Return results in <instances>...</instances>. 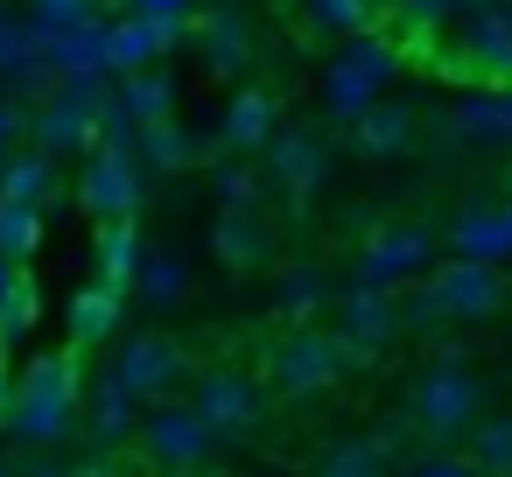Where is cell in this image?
Instances as JSON below:
<instances>
[{
	"label": "cell",
	"instance_id": "obj_1",
	"mask_svg": "<svg viewBox=\"0 0 512 477\" xmlns=\"http://www.w3.org/2000/svg\"><path fill=\"white\" fill-rule=\"evenodd\" d=\"M78 393H85V372H78V344L71 351H36L22 372H15V400L0 414L15 442L29 449H57L78 435Z\"/></svg>",
	"mask_w": 512,
	"mask_h": 477
},
{
	"label": "cell",
	"instance_id": "obj_2",
	"mask_svg": "<svg viewBox=\"0 0 512 477\" xmlns=\"http://www.w3.org/2000/svg\"><path fill=\"white\" fill-rule=\"evenodd\" d=\"M134 456L148 470H204L218 456V435L204 428V414L190 400H148V414L134 421Z\"/></svg>",
	"mask_w": 512,
	"mask_h": 477
},
{
	"label": "cell",
	"instance_id": "obj_3",
	"mask_svg": "<svg viewBox=\"0 0 512 477\" xmlns=\"http://www.w3.org/2000/svg\"><path fill=\"white\" fill-rule=\"evenodd\" d=\"M344 372H351V351H344L337 330L295 323V330L267 351V379H274V393H288V400H316V393H330Z\"/></svg>",
	"mask_w": 512,
	"mask_h": 477
},
{
	"label": "cell",
	"instance_id": "obj_4",
	"mask_svg": "<svg viewBox=\"0 0 512 477\" xmlns=\"http://www.w3.org/2000/svg\"><path fill=\"white\" fill-rule=\"evenodd\" d=\"M407 414H414V428H421L428 442H463L470 421L484 414V386L463 372V358H435V365L414 379Z\"/></svg>",
	"mask_w": 512,
	"mask_h": 477
},
{
	"label": "cell",
	"instance_id": "obj_5",
	"mask_svg": "<svg viewBox=\"0 0 512 477\" xmlns=\"http://www.w3.org/2000/svg\"><path fill=\"white\" fill-rule=\"evenodd\" d=\"M393 71H400V43H386V36H365V29H358V36H351V50L323 71V106L351 127V120H358V113L393 85Z\"/></svg>",
	"mask_w": 512,
	"mask_h": 477
},
{
	"label": "cell",
	"instance_id": "obj_6",
	"mask_svg": "<svg viewBox=\"0 0 512 477\" xmlns=\"http://www.w3.org/2000/svg\"><path fill=\"white\" fill-rule=\"evenodd\" d=\"M435 64L463 85H512V8L498 0L484 15H463L456 50H435Z\"/></svg>",
	"mask_w": 512,
	"mask_h": 477
},
{
	"label": "cell",
	"instance_id": "obj_7",
	"mask_svg": "<svg viewBox=\"0 0 512 477\" xmlns=\"http://www.w3.org/2000/svg\"><path fill=\"white\" fill-rule=\"evenodd\" d=\"M78 204L99 218H141V155L134 148H85L78 162Z\"/></svg>",
	"mask_w": 512,
	"mask_h": 477
},
{
	"label": "cell",
	"instance_id": "obj_8",
	"mask_svg": "<svg viewBox=\"0 0 512 477\" xmlns=\"http://www.w3.org/2000/svg\"><path fill=\"white\" fill-rule=\"evenodd\" d=\"M337 337H344L351 365H372V358L400 337V302H393V288L351 281V288L337 295Z\"/></svg>",
	"mask_w": 512,
	"mask_h": 477
},
{
	"label": "cell",
	"instance_id": "obj_9",
	"mask_svg": "<svg viewBox=\"0 0 512 477\" xmlns=\"http://www.w3.org/2000/svg\"><path fill=\"white\" fill-rule=\"evenodd\" d=\"M190 407L204 414V428H211L218 442H246V435L260 428V386H253L239 365H211V372H197Z\"/></svg>",
	"mask_w": 512,
	"mask_h": 477
},
{
	"label": "cell",
	"instance_id": "obj_10",
	"mask_svg": "<svg viewBox=\"0 0 512 477\" xmlns=\"http://www.w3.org/2000/svg\"><path fill=\"white\" fill-rule=\"evenodd\" d=\"M428 288H435V302L449 309V323H484V316L505 309V274H498V260H477V253L442 260V267L428 274Z\"/></svg>",
	"mask_w": 512,
	"mask_h": 477
},
{
	"label": "cell",
	"instance_id": "obj_11",
	"mask_svg": "<svg viewBox=\"0 0 512 477\" xmlns=\"http://www.w3.org/2000/svg\"><path fill=\"white\" fill-rule=\"evenodd\" d=\"M113 372L127 379V393H134V400H162V393L190 372V351H183L176 337H162V330H141V337H127V344H120Z\"/></svg>",
	"mask_w": 512,
	"mask_h": 477
},
{
	"label": "cell",
	"instance_id": "obj_12",
	"mask_svg": "<svg viewBox=\"0 0 512 477\" xmlns=\"http://www.w3.org/2000/svg\"><path fill=\"white\" fill-rule=\"evenodd\" d=\"M428 260H435V239H428L421 225H386V232H372V239L358 246V281L400 288V281H414Z\"/></svg>",
	"mask_w": 512,
	"mask_h": 477
},
{
	"label": "cell",
	"instance_id": "obj_13",
	"mask_svg": "<svg viewBox=\"0 0 512 477\" xmlns=\"http://www.w3.org/2000/svg\"><path fill=\"white\" fill-rule=\"evenodd\" d=\"M267 155V176L302 204V197H316V183H323V169H330V155H323V141L309 134V127H274V141L260 148Z\"/></svg>",
	"mask_w": 512,
	"mask_h": 477
},
{
	"label": "cell",
	"instance_id": "obj_14",
	"mask_svg": "<svg viewBox=\"0 0 512 477\" xmlns=\"http://www.w3.org/2000/svg\"><path fill=\"white\" fill-rule=\"evenodd\" d=\"M190 36H197V57L211 78H239L253 64V29L239 8H211V15H190Z\"/></svg>",
	"mask_w": 512,
	"mask_h": 477
},
{
	"label": "cell",
	"instance_id": "obj_15",
	"mask_svg": "<svg viewBox=\"0 0 512 477\" xmlns=\"http://www.w3.org/2000/svg\"><path fill=\"white\" fill-rule=\"evenodd\" d=\"M78 421H85L92 442H127L134 421H141V400L127 393L120 372H99V379H85V393H78Z\"/></svg>",
	"mask_w": 512,
	"mask_h": 477
},
{
	"label": "cell",
	"instance_id": "obj_16",
	"mask_svg": "<svg viewBox=\"0 0 512 477\" xmlns=\"http://www.w3.org/2000/svg\"><path fill=\"white\" fill-rule=\"evenodd\" d=\"M274 127H281V106H274V92H260V85H239V92H232V106H225V120H218V141H225L232 155H260V148L274 141Z\"/></svg>",
	"mask_w": 512,
	"mask_h": 477
},
{
	"label": "cell",
	"instance_id": "obj_17",
	"mask_svg": "<svg viewBox=\"0 0 512 477\" xmlns=\"http://www.w3.org/2000/svg\"><path fill=\"white\" fill-rule=\"evenodd\" d=\"M211 246H218V260H225L232 274H246V267H260V260L274 253V232H267L260 204H225V218L211 225Z\"/></svg>",
	"mask_w": 512,
	"mask_h": 477
},
{
	"label": "cell",
	"instance_id": "obj_18",
	"mask_svg": "<svg viewBox=\"0 0 512 477\" xmlns=\"http://www.w3.org/2000/svg\"><path fill=\"white\" fill-rule=\"evenodd\" d=\"M407 141H414V113H407L400 99H372V106L351 120V148H358L365 162H393V155H407Z\"/></svg>",
	"mask_w": 512,
	"mask_h": 477
},
{
	"label": "cell",
	"instance_id": "obj_19",
	"mask_svg": "<svg viewBox=\"0 0 512 477\" xmlns=\"http://www.w3.org/2000/svg\"><path fill=\"white\" fill-rule=\"evenodd\" d=\"M92 253H99V281L106 288H134V274H141V232H134V218H99V239H92Z\"/></svg>",
	"mask_w": 512,
	"mask_h": 477
},
{
	"label": "cell",
	"instance_id": "obj_20",
	"mask_svg": "<svg viewBox=\"0 0 512 477\" xmlns=\"http://www.w3.org/2000/svg\"><path fill=\"white\" fill-rule=\"evenodd\" d=\"M113 99H120V106L148 127V120H169V113H176V78H169L162 64H141V71H120Z\"/></svg>",
	"mask_w": 512,
	"mask_h": 477
},
{
	"label": "cell",
	"instance_id": "obj_21",
	"mask_svg": "<svg viewBox=\"0 0 512 477\" xmlns=\"http://www.w3.org/2000/svg\"><path fill=\"white\" fill-rule=\"evenodd\" d=\"M134 155H141V169H155V176H176V169H190V162H197V134H190V127L169 113V120H148V127H141Z\"/></svg>",
	"mask_w": 512,
	"mask_h": 477
},
{
	"label": "cell",
	"instance_id": "obj_22",
	"mask_svg": "<svg viewBox=\"0 0 512 477\" xmlns=\"http://www.w3.org/2000/svg\"><path fill=\"white\" fill-rule=\"evenodd\" d=\"M120 309H127L120 288H106V281H99V288H78V295H71V344H78V351L106 344V337L120 330Z\"/></svg>",
	"mask_w": 512,
	"mask_h": 477
},
{
	"label": "cell",
	"instance_id": "obj_23",
	"mask_svg": "<svg viewBox=\"0 0 512 477\" xmlns=\"http://www.w3.org/2000/svg\"><path fill=\"white\" fill-rule=\"evenodd\" d=\"M134 288H141L155 309L183 302V295H190V267H183V253H176V246H148V253H141V274H134Z\"/></svg>",
	"mask_w": 512,
	"mask_h": 477
},
{
	"label": "cell",
	"instance_id": "obj_24",
	"mask_svg": "<svg viewBox=\"0 0 512 477\" xmlns=\"http://www.w3.org/2000/svg\"><path fill=\"white\" fill-rule=\"evenodd\" d=\"M449 239H456V253L505 260V253H512V218H505V204H498V211H484V204H477V211H463V218H456V232H449Z\"/></svg>",
	"mask_w": 512,
	"mask_h": 477
},
{
	"label": "cell",
	"instance_id": "obj_25",
	"mask_svg": "<svg viewBox=\"0 0 512 477\" xmlns=\"http://www.w3.org/2000/svg\"><path fill=\"white\" fill-rule=\"evenodd\" d=\"M50 183H57V155L50 148H29V155H15L8 169H0V197H29V204H43V218L57 211Z\"/></svg>",
	"mask_w": 512,
	"mask_h": 477
},
{
	"label": "cell",
	"instance_id": "obj_26",
	"mask_svg": "<svg viewBox=\"0 0 512 477\" xmlns=\"http://www.w3.org/2000/svg\"><path fill=\"white\" fill-rule=\"evenodd\" d=\"M386 22H393V36L400 43H414V50H428L449 22H456V0H393L386 8Z\"/></svg>",
	"mask_w": 512,
	"mask_h": 477
},
{
	"label": "cell",
	"instance_id": "obj_27",
	"mask_svg": "<svg viewBox=\"0 0 512 477\" xmlns=\"http://www.w3.org/2000/svg\"><path fill=\"white\" fill-rule=\"evenodd\" d=\"M43 204H29V197H0V253L8 260H29L36 246H43Z\"/></svg>",
	"mask_w": 512,
	"mask_h": 477
},
{
	"label": "cell",
	"instance_id": "obj_28",
	"mask_svg": "<svg viewBox=\"0 0 512 477\" xmlns=\"http://www.w3.org/2000/svg\"><path fill=\"white\" fill-rule=\"evenodd\" d=\"M386 463H400V449L386 435H358V442H337V449L316 456V470H337V477H365V470H386Z\"/></svg>",
	"mask_w": 512,
	"mask_h": 477
},
{
	"label": "cell",
	"instance_id": "obj_29",
	"mask_svg": "<svg viewBox=\"0 0 512 477\" xmlns=\"http://www.w3.org/2000/svg\"><path fill=\"white\" fill-rule=\"evenodd\" d=\"M470 463L477 470H512V414H477L470 421Z\"/></svg>",
	"mask_w": 512,
	"mask_h": 477
},
{
	"label": "cell",
	"instance_id": "obj_30",
	"mask_svg": "<svg viewBox=\"0 0 512 477\" xmlns=\"http://www.w3.org/2000/svg\"><path fill=\"white\" fill-rule=\"evenodd\" d=\"M449 134L456 141H505V120H498V92H470L456 113H449Z\"/></svg>",
	"mask_w": 512,
	"mask_h": 477
},
{
	"label": "cell",
	"instance_id": "obj_31",
	"mask_svg": "<svg viewBox=\"0 0 512 477\" xmlns=\"http://www.w3.org/2000/svg\"><path fill=\"white\" fill-rule=\"evenodd\" d=\"M36 316H43V295H36V281H29V274H15V288L0 295V337L22 344V337L36 330Z\"/></svg>",
	"mask_w": 512,
	"mask_h": 477
},
{
	"label": "cell",
	"instance_id": "obj_32",
	"mask_svg": "<svg viewBox=\"0 0 512 477\" xmlns=\"http://www.w3.org/2000/svg\"><path fill=\"white\" fill-rule=\"evenodd\" d=\"M316 309H323V274L316 267H288L281 274V316L288 323H309Z\"/></svg>",
	"mask_w": 512,
	"mask_h": 477
},
{
	"label": "cell",
	"instance_id": "obj_33",
	"mask_svg": "<svg viewBox=\"0 0 512 477\" xmlns=\"http://www.w3.org/2000/svg\"><path fill=\"white\" fill-rule=\"evenodd\" d=\"M309 22L330 29V36H358V29H372L379 15H372V0H309Z\"/></svg>",
	"mask_w": 512,
	"mask_h": 477
},
{
	"label": "cell",
	"instance_id": "obj_34",
	"mask_svg": "<svg viewBox=\"0 0 512 477\" xmlns=\"http://www.w3.org/2000/svg\"><path fill=\"white\" fill-rule=\"evenodd\" d=\"M442 323H449V309L435 302V288H428V281L400 295V330H442Z\"/></svg>",
	"mask_w": 512,
	"mask_h": 477
},
{
	"label": "cell",
	"instance_id": "obj_35",
	"mask_svg": "<svg viewBox=\"0 0 512 477\" xmlns=\"http://www.w3.org/2000/svg\"><path fill=\"white\" fill-rule=\"evenodd\" d=\"M85 15H99V0H29V22L50 36V29H71V22H85Z\"/></svg>",
	"mask_w": 512,
	"mask_h": 477
},
{
	"label": "cell",
	"instance_id": "obj_36",
	"mask_svg": "<svg viewBox=\"0 0 512 477\" xmlns=\"http://www.w3.org/2000/svg\"><path fill=\"white\" fill-rule=\"evenodd\" d=\"M407 470H421V477H456V470H477L470 463V449H421V456H400Z\"/></svg>",
	"mask_w": 512,
	"mask_h": 477
},
{
	"label": "cell",
	"instance_id": "obj_37",
	"mask_svg": "<svg viewBox=\"0 0 512 477\" xmlns=\"http://www.w3.org/2000/svg\"><path fill=\"white\" fill-rule=\"evenodd\" d=\"M218 197H225V204H260V176H253L246 162H225V169H218Z\"/></svg>",
	"mask_w": 512,
	"mask_h": 477
},
{
	"label": "cell",
	"instance_id": "obj_38",
	"mask_svg": "<svg viewBox=\"0 0 512 477\" xmlns=\"http://www.w3.org/2000/svg\"><path fill=\"white\" fill-rule=\"evenodd\" d=\"M8 400H15V365H8V337H0V414H8Z\"/></svg>",
	"mask_w": 512,
	"mask_h": 477
},
{
	"label": "cell",
	"instance_id": "obj_39",
	"mask_svg": "<svg viewBox=\"0 0 512 477\" xmlns=\"http://www.w3.org/2000/svg\"><path fill=\"white\" fill-rule=\"evenodd\" d=\"M22 120H15V106H0V169H8V134H15Z\"/></svg>",
	"mask_w": 512,
	"mask_h": 477
},
{
	"label": "cell",
	"instance_id": "obj_40",
	"mask_svg": "<svg viewBox=\"0 0 512 477\" xmlns=\"http://www.w3.org/2000/svg\"><path fill=\"white\" fill-rule=\"evenodd\" d=\"M498 92V120H505V141H512V85H491Z\"/></svg>",
	"mask_w": 512,
	"mask_h": 477
},
{
	"label": "cell",
	"instance_id": "obj_41",
	"mask_svg": "<svg viewBox=\"0 0 512 477\" xmlns=\"http://www.w3.org/2000/svg\"><path fill=\"white\" fill-rule=\"evenodd\" d=\"M15 274H22V260H8V253H0V295L15 288Z\"/></svg>",
	"mask_w": 512,
	"mask_h": 477
},
{
	"label": "cell",
	"instance_id": "obj_42",
	"mask_svg": "<svg viewBox=\"0 0 512 477\" xmlns=\"http://www.w3.org/2000/svg\"><path fill=\"white\" fill-rule=\"evenodd\" d=\"M484 8H498V0H456V22L463 15H484Z\"/></svg>",
	"mask_w": 512,
	"mask_h": 477
},
{
	"label": "cell",
	"instance_id": "obj_43",
	"mask_svg": "<svg viewBox=\"0 0 512 477\" xmlns=\"http://www.w3.org/2000/svg\"><path fill=\"white\" fill-rule=\"evenodd\" d=\"M99 8H113V15H127V8H141V0H99Z\"/></svg>",
	"mask_w": 512,
	"mask_h": 477
},
{
	"label": "cell",
	"instance_id": "obj_44",
	"mask_svg": "<svg viewBox=\"0 0 512 477\" xmlns=\"http://www.w3.org/2000/svg\"><path fill=\"white\" fill-rule=\"evenodd\" d=\"M386 8H393V0H372V15H386Z\"/></svg>",
	"mask_w": 512,
	"mask_h": 477
},
{
	"label": "cell",
	"instance_id": "obj_45",
	"mask_svg": "<svg viewBox=\"0 0 512 477\" xmlns=\"http://www.w3.org/2000/svg\"><path fill=\"white\" fill-rule=\"evenodd\" d=\"M505 218H512V204H505Z\"/></svg>",
	"mask_w": 512,
	"mask_h": 477
},
{
	"label": "cell",
	"instance_id": "obj_46",
	"mask_svg": "<svg viewBox=\"0 0 512 477\" xmlns=\"http://www.w3.org/2000/svg\"><path fill=\"white\" fill-rule=\"evenodd\" d=\"M505 8H512V0H505Z\"/></svg>",
	"mask_w": 512,
	"mask_h": 477
}]
</instances>
